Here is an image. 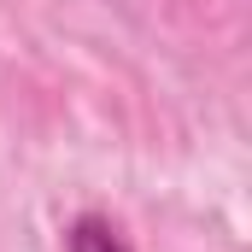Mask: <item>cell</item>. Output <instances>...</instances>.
<instances>
[{
  "instance_id": "1",
  "label": "cell",
  "mask_w": 252,
  "mask_h": 252,
  "mask_svg": "<svg viewBox=\"0 0 252 252\" xmlns=\"http://www.w3.org/2000/svg\"><path fill=\"white\" fill-rule=\"evenodd\" d=\"M64 252H129V241L106 223V217H76L70 235H64Z\"/></svg>"
}]
</instances>
